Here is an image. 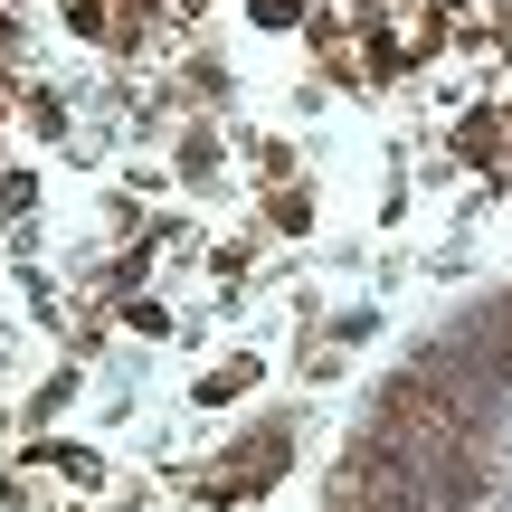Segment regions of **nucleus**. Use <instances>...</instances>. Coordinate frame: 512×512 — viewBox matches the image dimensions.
I'll use <instances>...</instances> for the list:
<instances>
[{"label": "nucleus", "instance_id": "1", "mask_svg": "<svg viewBox=\"0 0 512 512\" xmlns=\"http://www.w3.org/2000/svg\"><path fill=\"white\" fill-rule=\"evenodd\" d=\"M285 418H266V427H247V437L238 446H228V465H219V475H200V503H219V512H238V503H256V494H266V484L275 475H285Z\"/></svg>", "mask_w": 512, "mask_h": 512}, {"label": "nucleus", "instance_id": "2", "mask_svg": "<svg viewBox=\"0 0 512 512\" xmlns=\"http://www.w3.org/2000/svg\"><path fill=\"white\" fill-rule=\"evenodd\" d=\"M503 152H512V124H503L494 105H475V114L456 124V162H465V171H503Z\"/></svg>", "mask_w": 512, "mask_h": 512}, {"label": "nucleus", "instance_id": "3", "mask_svg": "<svg viewBox=\"0 0 512 512\" xmlns=\"http://www.w3.org/2000/svg\"><path fill=\"white\" fill-rule=\"evenodd\" d=\"M256 380H266V370H256V351H228V361L219 370H209V380L200 389H190V399H200V408H228V399H247V389Z\"/></svg>", "mask_w": 512, "mask_h": 512}, {"label": "nucleus", "instance_id": "4", "mask_svg": "<svg viewBox=\"0 0 512 512\" xmlns=\"http://www.w3.org/2000/svg\"><path fill=\"white\" fill-rule=\"evenodd\" d=\"M29 465H57L67 484H105V456H95V446H76V437H48V446H29Z\"/></svg>", "mask_w": 512, "mask_h": 512}, {"label": "nucleus", "instance_id": "5", "mask_svg": "<svg viewBox=\"0 0 512 512\" xmlns=\"http://www.w3.org/2000/svg\"><path fill=\"white\" fill-rule=\"evenodd\" d=\"M181 181H219V133H209V124L181 133Z\"/></svg>", "mask_w": 512, "mask_h": 512}, {"label": "nucleus", "instance_id": "6", "mask_svg": "<svg viewBox=\"0 0 512 512\" xmlns=\"http://www.w3.org/2000/svg\"><path fill=\"white\" fill-rule=\"evenodd\" d=\"M124 323L143 332V342H171V332H181V313H171V304H152V294H124Z\"/></svg>", "mask_w": 512, "mask_h": 512}, {"label": "nucleus", "instance_id": "7", "mask_svg": "<svg viewBox=\"0 0 512 512\" xmlns=\"http://www.w3.org/2000/svg\"><path fill=\"white\" fill-rule=\"evenodd\" d=\"M266 228H285V238H304V228H313V200H304L294 181H275V200H266Z\"/></svg>", "mask_w": 512, "mask_h": 512}, {"label": "nucleus", "instance_id": "8", "mask_svg": "<svg viewBox=\"0 0 512 512\" xmlns=\"http://www.w3.org/2000/svg\"><path fill=\"white\" fill-rule=\"evenodd\" d=\"M19 114H29V124L48 133V143L67 133V95H48V86H29V95H19Z\"/></svg>", "mask_w": 512, "mask_h": 512}, {"label": "nucleus", "instance_id": "9", "mask_svg": "<svg viewBox=\"0 0 512 512\" xmlns=\"http://www.w3.org/2000/svg\"><path fill=\"white\" fill-rule=\"evenodd\" d=\"M67 29H76V38H105V48L124 38V29H114V10H105V0H67Z\"/></svg>", "mask_w": 512, "mask_h": 512}, {"label": "nucleus", "instance_id": "10", "mask_svg": "<svg viewBox=\"0 0 512 512\" xmlns=\"http://www.w3.org/2000/svg\"><path fill=\"white\" fill-rule=\"evenodd\" d=\"M256 152V181H294V143L285 133H266V143H247Z\"/></svg>", "mask_w": 512, "mask_h": 512}, {"label": "nucleus", "instance_id": "11", "mask_svg": "<svg viewBox=\"0 0 512 512\" xmlns=\"http://www.w3.org/2000/svg\"><path fill=\"white\" fill-rule=\"evenodd\" d=\"M247 19H256V29H304V0H247Z\"/></svg>", "mask_w": 512, "mask_h": 512}, {"label": "nucleus", "instance_id": "12", "mask_svg": "<svg viewBox=\"0 0 512 512\" xmlns=\"http://www.w3.org/2000/svg\"><path fill=\"white\" fill-rule=\"evenodd\" d=\"M171 10H181V19H200V10H209V0H171Z\"/></svg>", "mask_w": 512, "mask_h": 512}, {"label": "nucleus", "instance_id": "13", "mask_svg": "<svg viewBox=\"0 0 512 512\" xmlns=\"http://www.w3.org/2000/svg\"><path fill=\"white\" fill-rule=\"evenodd\" d=\"M143 10H171V0H143Z\"/></svg>", "mask_w": 512, "mask_h": 512}, {"label": "nucleus", "instance_id": "14", "mask_svg": "<svg viewBox=\"0 0 512 512\" xmlns=\"http://www.w3.org/2000/svg\"><path fill=\"white\" fill-rule=\"evenodd\" d=\"M503 181H512V152H503Z\"/></svg>", "mask_w": 512, "mask_h": 512}]
</instances>
